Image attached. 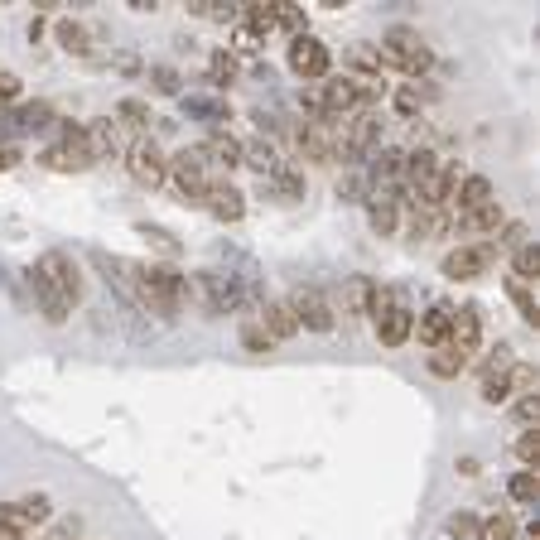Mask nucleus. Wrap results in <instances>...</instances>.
<instances>
[{
  "label": "nucleus",
  "instance_id": "obj_3",
  "mask_svg": "<svg viewBox=\"0 0 540 540\" xmlns=\"http://www.w3.org/2000/svg\"><path fill=\"white\" fill-rule=\"evenodd\" d=\"M208 169H213V164L203 160V150H198V145H189V150L169 155V179H164V184H174V193H179L184 203L203 208V203H208V193H213V184H217Z\"/></svg>",
  "mask_w": 540,
  "mask_h": 540
},
{
  "label": "nucleus",
  "instance_id": "obj_2",
  "mask_svg": "<svg viewBox=\"0 0 540 540\" xmlns=\"http://www.w3.org/2000/svg\"><path fill=\"white\" fill-rule=\"evenodd\" d=\"M377 68H391V73H401V78H425L434 68V54H430V44L420 39V29L396 25V29L381 34Z\"/></svg>",
  "mask_w": 540,
  "mask_h": 540
},
{
  "label": "nucleus",
  "instance_id": "obj_41",
  "mask_svg": "<svg viewBox=\"0 0 540 540\" xmlns=\"http://www.w3.org/2000/svg\"><path fill=\"white\" fill-rule=\"evenodd\" d=\"M135 232H140V237H150V242L160 246L164 256H179V251H184V246L174 242V237H169V232H164V227H150V222H140V227H135Z\"/></svg>",
  "mask_w": 540,
  "mask_h": 540
},
{
  "label": "nucleus",
  "instance_id": "obj_37",
  "mask_svg": "<svg viewBox=\"0 0 540 540\" xmlns=\"http://www.w3.org/2000/svg\"><path fill=\"white\" fill-rule=\"evenodd\" d=\"M232 78H237V58L227 54V49H217V54L208 58V82H213V87H227Z\"/></svg>",
  "mask_w": 540,
  "mask_h": 540
},
{
  "label": "nucleus",
  "instance_id": "obj_23",
  "mask_svg": "<svg viewBox=\"0 0 540 540\" xmlns=\"http://www.w3.org/2000/svg\"><path fill=\"white\" fill-rule=\"evenodd\" d=\"M198 150H203L208 164H222V169H237V164H242V140L232 131H208V140H203Z\"/></svg>",
  "mask_w": 540,
  "mask_h": 540
},
{
  "label": "nucleus",
  "instance_id": "obj_25",
  "mask_svg": "<svg viewBox=\"0 0 540 540\" xmlns=\"http://www.w3.org/2000/svg\"><path fill=\"white\" fill-rule=\"evenodd\" d=\"M10 126H15L20 135L49 131V126H54V107H49V102H29V107H15V111H10Z\"/></svg>",
  "mask_w": 540,
  "mask_h": 540
},
{
  "label": "nucleus",
  "instance_id": "obj_9",
  "mask_svg": "<svg viewBox=\"0 0 540 540\" xmlns=\"http://www.w3.org/2000/svg\"><path fill=\"white\" fill-rule=\"evenodd\" d=\"M290 68H295L304 82H324L328 68H333V54H328V44L319 34H295V44H290Z\"/></svg>",
  "mask_w": 540,
  "mask_h": 540
},
{
  "label": "nucleus",
  "instance_id": "obj_19",
  "mask_svg": "<svg viewBox=\"0 0 540 540\" xmlns=\"http://www.w3.org/2000/svg\"><path fill=\"white\" fill-rule=\"evenodd\" d=\"M377 304V280L372 275H348L343 285V319H372Z\"/></svg>",
  "mask_w": 540,
  "mask_h": 540
},
{
  "label": "nucleus",
  "instance_id": "obj_38",
  "mask_svg": "<svg viewBox=\"0 0 540 540\" xmlns=\"http://www.w3.org/2000/svg\"><path fill=\"white\" fill-rule=\"evenodd\" d=\"M521 242H531V232H526V222H507V227H502V232H497V237H492V251H497V256H502V251H516V246Z\"/></svg>",
  "mask_w": 540,
  "mask_h": 540
},
{
  "label": "nucleus",
  "instance_id": "obj_13",
  "mask_svg": "<svg viewBox=\"0 0 540 540\" xmlns=\"http://www.w3.org/2000/svg\"><path fill=\"white\" fill-rule=\"evenodd\" d=\"M34 266L44 270L58 290H63V299H68V304H78V299H82V270H78V261H73L68 251H44Z\"/></svg>",
  "mask_w": 540,
  "mask_h": 540
},
{
  "label": "nucleus",
  "instance_id": "obj_24",
  "mask_svg": "<svg viewBox=\"0 0 540 540\" xmlns=\"http://www.w3.org/2000/svg\"><path fill=\"white\" fill-rule=\"evenodd\" d=\"M261 193H266V198H280V203H295V198H304V174L285 160L270 179H261Z\"/></svg>",
  "mask_w": 540,
  "mask_h": 540
},
{
  "label": "nucleus",
  "instance_id": "obj_11",
  "mask_svg": "<svg viewBox=\"0 0 540 540\" xmlns=\"http://www.w3.org/2000/svg\"><path fill=\"white\" fill-rule=\"evenodd\" d=\"M492 261H497V251L487 242H463L444 256V275H449V280H478V275L492 270Z\"/></svg>",
  "mask_w": 540,
  "mask_h": 540
},
{
  "label": "nucleus",
  "instance_id": "obj_30",
  "mask_svg": "<svg viewBox=\"0 0 540 540\" xmlns=\"http://www.w3.org/2000/svg\"><path fill=\"white\" fill-rule=\"evenodd\" d=\"M58 44H63L68 54L87 58V54H92V29L78 25V20H58Z\"/></svg>",
  "mask_w": 540,
  "mask_h": 540
},
{
  "label": "nucleus",
  "instance_id": "obj_35",
  "mask_svg": "<svg viewBox=\"0 0 540 540\" xmlns=\"http://www.w3.org/2000/svg\"><path fill=\"white\" fill-rule=\"evenodd\" d=\"M473 540H516V526H512V516L507 512H497V516H483L478 521V536Z\"/></svg>",
  "mask_w": 540,
  "mask_h": 540
},
{
  "label": "nucleus",
  "instance_id": "obj_15",
  "mask_svg": "<svg viewBox=\"0 0 540 540\" xmlns=\"http://www.w3.org/2000/svg\"><path fill=\"white\" fill-rule=\"evenodd\" d=\"M82 131H87V150H92V160H116V155L131 150V140L121 135V121H111V116L92 121V126H82Z\"/></svg>",
  "mask_w": 540,
  "mask_h": 540
},
{
  "label": "nucleus",
  "instance_id": "obj_12",
  "mask_svg": "<svg viewBox=\"0 0 540 540\" xmlns=\"http://www.w3.org/2000/svg\"><path fill=\"white\" fill-rule=\"evenodd\" d=\"M25 285H29V295H34V304H39V314L49 319V324H68V314H73V304L63 299V290H58L54 280L44 275L39 266H29L25 270Z\"/></svg>",
  "mask_w": 540,
  "mask_h": 540
},
{
  "label": "nucleus",
  "instance_id": "obj_44",
  "mask_svg": "<svg viewBox=\"0 0 540 540\" xmlns=\"http://www.w3.org/2000/svg\"><path fill=\"white\" fill-rule=\"evenodd\" d=\"M516 420H521V430H531L540 420V396H516Z\"/></svg>",
  "mask_w": 540,
  "mask_h": 540
},
{
  "label": "nucleus",
  "instance_id": "obj_1",
  "mask_svg": "<svg viewBox=\"0 0 540 540\" xmlns=\"http://www.w3.org/2000/svg\"><path fill=\"white\" fill-rule=\"evenodd\" d=\"M189 299L208 314V319H227V314L242 309L246 299H256V285H251L246 275H227V270H193Z\"/></svg>",
  "mask_w": 540,
  "mask_h": 540
},
{
  "label": "nucleus",
  "instance_id": "obj_6",
  "mask_svg": "<svg viewBox=\"0 0 540 540\" xmlns=\"http://www.w3.org/2000/svg\"><path fill=\"white\" fill-rule=\"evenodd\" d=\"M285 304H290L295 324L309 328V333H333V328H338V304H333L319 285H295Z\"/></svg>",
  "mask_w": 540,
  "mask_h": 540
},
{
  "label": "nucleus",
  "instance_id": "obj_18",
  "mask_svg": "<svg viewBox=\"0 0 540 540\" xmlns=\"http://www.w3.org/2000/svg\"><path fill=\"white\" fill-rule=\"evenodd\" d=\"M449 328H454V309H449V304H430V309L415 319L410 333L420 338V348L434 352V348H444V343H449Z\"/></svg>",
  "mask_w": 540,
  "mask_h": 540
},
{
  "label": "nucleus",
  "instance_id": "obj_31",
  "mask_svg": "<svg viewBox=\"0 0 540 540\" xmlns=\"http://www.w3.org/2000/svg\"><path fill=\"white\" fill-rule=\"evenodd\" d=\"M184 111L198 116V121H208L213 131H227V107L217 97H184Z\"/></svg>",
  "mask_w": 540,
  "mask_h": 540
},
{
  "label": "nucleus",
  "instance_id": "obj_40",
  "mask_svg": "<svg viewBox=\"0 0 540 540\" xmlns=\"http://www.w3.org/2000/svg\"><path fill=\"white\" fill-rule=\"evenodd\" d=\"M444 531H449V536H454V540L478 536V516H473V512H454V516H449V521H444Z\"/></svg>",
  "mask_w": 540,
  "mask_h": 540
},
{
  "label": "nucleus",
  "instance_id": "obj_21",
  "mask_svg": "<svg viewBox=\"0 0 540 540\" xmlns=\"http://www.w3.org/2000/svg\"><path fill=\"white\" fill-rule=\"evenodd\" d=\"M256 324L270 333V343H285V338H295V333H299L295 314H290V304H285V299H266V304H261V314H256Z\"/></svg>",
  "mask_w": 540,
  "mask_h": 540
},
{
  "label": "nucleus",
  "instance_id": "obj_22",
  "mask_svg": "<svg viewBox=\"0 0 540 540\" xmlns=\"http://www.w3.org/2000/svg\"><path fill=\"white\" fill-rule=\"evenodd\" d=\"M242 164L246 169H251V174H256V179H270V174H275V169H280V150H275V140H266V135H261V140H242Z\"/></svg>",
  "mask_w": 540,
  "mask_h": 540
},
{
  "label": "nucleus",
  "instance_id": "obj_33",
  "mask_svg": "<svg viewBox=\"0 0 540 540\" xmlns=\"http://www.w3.org/2000/svg\"><path fill=\"white\" fill-rule=\"evenodd\" d=\"M507 492H512V502H521V507H536L540 478L531 473V468H521V473H512V478H507Z\"/></svg>",
  "mask_w": 540,
  "mask_h": 540
},
{
  "label": "nucleus",
  "instance_id": "obj_36",
  "mask_svg": "<svg viewBox=\"0 0 540 540\" xmlns=\"http://www.w3.org/2000/svg\"><path fill=\"white\" fill-rule=\"evenodd\" d=\"M516 459H521V468H531V473H536V463H540V430H536V425L516 434Z\"/></svg>",
  "mask_w": 540,
  "mask_h": 540
},
{
  "label": "nucleus",
  "instance_id": "obj_26",
  "mask_svg": "<svg viewBox=\"0 0 540 540\" xmlns=\"http://www.w3.org/2000/svg\"><path fill=\"white\" fill-rule=\"evenodd\" d=\"M502 285H507V295H512L516 314H521L526 324H540V285H526V280H516V275H507Z\"/></svg>",
  "mask_w": 540,
  "mask_h": 540
},
{
  "label": "nucleus",
  "instance_id": "obj_39",
  "mask_svg": "<svg viewBox=\"0 0 540 540\" xmlns=\"http://www.w3.org/2000/svg\"><path fill=\"white\" fill-rule=\"evenodd\" d=\"M242 348L246 352H256V357H266L270 348H275V343H270V333L261 324H256V319H251V324H242Z\"/></svg>",
  "mask_w": 540,
  "mask_h": 540
},
{
  "label": "nucleus",
  "instance_id": "obj_17",
  "mask_svg": "<svg viewBox=\"0 0 540 540\" xmlns=\"http://www.w3.org/2000/svg\"><path fill=\"white\" fill-rule=\"evenodd\" d=\"M492 198H497V193H492V184H487L483 174H463L459 189H454V198H449V208H444V213L459 222V217L478 213V208H483V203H492Z\"/></svg>",
  "mask_w": 540,
  "mask_h": 540
},
{
  "label": "nucleus",
  "instance_id": "obj_5",
  "mask_svg": "<svg viewBox=\"0 0 540 540\" xmlns=\"http://www.w3.org/2000/svg\"><path fill=\"white\" fill-rule=\"evenodd\" d=\"M381 140V116L377 111H357L338 121V160L333 164H362Z\"/></svg>",
  "mask_w": 540,
  "mask_h": 540
},
{
  "label": "nucleus",
  "instance_id": "obj_10",
  "mask_svg": "<svg viewBox=\"0 0 540 540\" xmlns=\"http://www.w3.org/2000/svg\"><path fill=\"white\" fill-rule=\"evenodd\" d=\"M362 208H367V222H372V232H377V237H391V232L401 227L405 189H401V184H391V189H372Z\"/></svg>",
  "mask_w": 540,
  "mask_h": 540
},
{
  "label": "nucleus",
  "instance_id": "obj_29",
  "mask_svg": "<svg viewBox=\"0 0 540 540\" xmlns=\"http://www.w3.org/2000/svg\"><path fill=\"white\" fill-rule=\"evenodd\" d=\"M536 386H540V372H536V362H512L507 367V396H536Z\"/></svg>",
  "mask_w": 540,
  "mask_h": 540
},
{
  "label": "nucleus",
  "instance_id": "obj_43",
  "mask_svg": "<svg viewBox=\"0 0 540 540\" xmlns=\"http://www.w3.org/2000/svg\"><path fill=\"white\" fill-rule=\"evenodd\" d=\"M512 362H516L512 348H507V343H497V348H492V352L483 357V377H492V372H507Z\"/></svg>",
  "mask_w": 540,
  "mask_h": 540
},
{
  "label": "nucleus",
  "instance_id": "obj_20",
  "mask_svg": "<svg viewBox=\"0 0 540 540\" xmlns=\"http://www.w3.org/2000/svg\"><path fill=\"white\" fill-rule=\"evenodd\" d=\"M203 208H208V213H213L217 222H242V217H246V193H242V189H232L227 179H217Z\"/></svg>",
  "mask_w": 540,
  "mask_h": 540
},
{
  "label": "nucleus",
  "instance_id": "obj_34",
  "mask_svg": "<svg viewBox=\"0 0 540 540\" xmlns=\"http://www.w3.org/2000/svg\"><path fill=\"white\" fill-rule=\"evenodd\" d=\"M116 116H121V126H135V131H145V126L155 121V116H150V102H140V97H121Z\"/></svg>",
  "mask_w": 540,
  "mask_h": 540
},
{
  "label": "nucleus",
  "instance_id": "obj_46",
  "mask_svg": "<svg viewBox=\"0 0 540 540\" xmlns=\"http://www.w3.org/2000/svg\"><path fill=\"white\" fill-rule=\"evenodd\" d=\"M150 82H155V92H179V73L169 63H155L150 68Z\"/></svg>",
  "mask_w": 540,
  "mask_h": 540
},
{
  "label": "nucleus",
  "instance_id": "obj_7",
  "mask_svg": "<svg viewBox=\"0 0 540 540\" xmlns=\"http://www.w3.org/2000/svg\"><path fill=\"white\" fill-rule=\"evenodd\" d=\"M44 169H54V174H82V169H92V150H87V131L73 126V121H63V135H58V145H49L44 155Z\"/></svg>",
  "mask_w": 540,
  "mask_h": 540
},
{
  "label": "nucleus",
  "instance_id": "obj_45",
  "mask_svg": "<svg viewBox=\"0 0 540 540\" xmlns=\"http://www.w3.org/2000/svg\"><path fill=\"white\" fill-rule=\"evenodd\" d=\"M20 92H25V82L15 78V73H5V68H0V111L10 107V102H20Z\"/></svg>",
  "mask_w": 540,
  "mask_h": 540
},
{
  "label": "nucleus",
  "instance_id": "obj_42",
  "mask_svg": "<svg viewBox=\"0 0 540 540\" xmlns=\"http://www.w3.org/2000/svg\"><path fill=\"white\" fill-rule=\"evenodd\" d=\"M420 102H425V97H420V82H405L401 92H396V111H401V116H420Z\"/></svg>",
  "mask_w": 540,
  "mask_h": 540
},
{
  "label": "nucleus",
  "instance_id": "obj_16",
  "mask_svg": "<svg viewBox=\"0 0 540 540\" xmlns=\"http://www.w3.org/2000/svg\"><path fill=\"white\" fill-rule=\"evenodd\" d=\"M507 227V213H502V198H492V203H483L478 213H468L454 222V232H463V237H473V242H492L497 232Z\"/></svg>",
  "mask_w": 540,
  "mask_h": 540
},
{
  "label": "nucleus",
  "instance_id": "obj_47",
  "mask_svg": "<svg viewBox=\"0 0 540 540\" xmlns=\"http://www.w3.org/2000/svg\"><path fill=\"white\" fill-rule=\"evenodd\" d=\"M25 160V155H20V145H10V140H0V174H10V169H15V164Z\"/></svg>",
  "mask_w": 540,
  "mask_h": 540
},
{
  "label": "nucleus",
  "instance_id": "obj_32",
  "mask_svg": "<svg viewBox=\"0 0 540 540\" xmlns=\"http://www.w3.org/2000/svg\"><path fill=\"white\" fill-rule=\"evenodd\" d=\"M275 29H285V34H309L304 5H295V0H275Z\"/></svg>",
  "mask_w": 540,
  "mask_h": 540
},
{
  "label": "nucleus",
  "instance_id": "obj_27",
  "mask_svg": "<svg viewBox=\"0 0 540 540\" xmlns=\"http://www.w3.org/2000/svg\"><path fill=\"white\" fill-rule=\"evenodd\" d=\"M425 367H430L434 377H444V381H454L463 372V367H468V357H463L459 348H454V343H444V348H434L430 357H425Z\"/></svg>",
  "mask_w": 540,
  "mask_h": 540
},
{
  "label": "nucleus",
  "instance_id": "obj_28",
  "mask_svg": "<svg viewBox=\"0 0 540 540\" xmlns=\"http://www.w3.org/2000/svg\"><path fill=\"white\" fill-rule=\"evenodd\" d=\"M512 275L526 280V285H540V246L536 242H521L512 251Z\"/></svg>",
  "mask_w": 540,
  "mask_h": 540
},
{
  "label": "nucleus",
  "instance_id": "obj_8",
  "mask_svg": "<svg viewBox=\"0 0 540 540\" xmlns=\"http://www.w3.org/2000/svg\"><path fill=\"white\" fill-rule=\"evenodd\" d=\"M126 169H131V179L140 189H160L164 179H169V155H164L150 135H140V140H131V150H126Z\"/></svg>",
  "mask_w": 540,
  "mask_h": 540
},
{
  "label": "nucleus",
  "instance_id": "obj_4",
  "mask_svg": "<svg viewBox=\"0 0 540 540\" xmlns=\"http://www.w3.org/2000/svg\"><path fill=\"white\" fill-rule=\"evenodd\" d=\"M372 324H377L381 348H401L415 328V309L405 304L401 290H381L377 285V304H372Z\"/></svg>",
  "mask_w": 540,
  "mask_h": 540
},
{
  "label": "nucleus",
  "instance_id": "obj_14",
  "mask_svg": "<svg viewBox=\"0 0 540 540\" xmlns=\"http://www.w3.org/2000/svg\"><path fill=\"white\" fill-rule=\"evenodd\" d=\"M449 343L473 362V352L483 348V309L478 304H459L454 309V328H449Z\"/></svg>",
  "mask_w": 540,
  "mask_h": 540
}]
</instances>
